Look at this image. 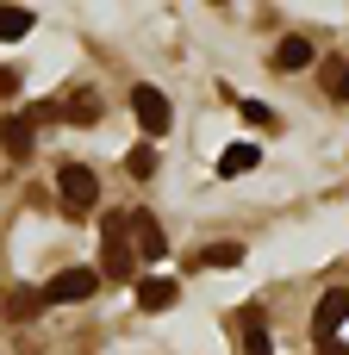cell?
Instances as JSON below:
<instances>
[{
    "instance_id": "d6986e66",
    "label": "cell",
    "mask_w": 349,
    "mask_h": 355,
    "mask_svg": "<svg viewBox=\"0 0 349 355\" xmlns=\"http://www.w3.org/2000/svg\"><path fill=\"white\" fill-rule=\"evenodd\" d=\"M12 87H19V75H12V69H0V94H12Z\"/></svg>"
},
{
    "instance_id": "2e32d148",
    "label": "cell",
    "mask_w": 349,
    "mask_h": 355,
    "mask_svg": "<svg viewBox=\"0 0 349 355\" xmlns=\"http://www.w3.org/2000/svg\"><path fill=\"white\" fill-rule=\"evenodd\" d=\"M37 306H44V293H31V287H25V293H12V306H6V312L25 324V318H37Z\"/></svg>"
},
{
    "instance_id": "5bb4252c",
    "label": "cell",
    "mask_w": 349,
    "mask_h": 355,
    "mask_svg": "<svg viewBox=\"0 0 349 355\" xmlns=\"http://www.w3.org/2000/svg\"><path fill=\"white\" fill-rule=\"evenodd\" d=\"M31 31V12L25 6H0V44H12V37H25Z\"/></svg>"
},
{
    "instance_id": "ba28073f",
    "label": "cell",
    "mask_w": 349,
    "mask_h": 355,
    "mask_svg": "<svg viewBox=\"0 0 349 355\" xmlns=\"http://www.w3.org/2000/svg\"><path fill=\"white\" fill-rule=\"evenodd\" d=\"M312 56H318V50H312V37H281L269 62H275L281 75H293V69H312Z\"/></svg>"
},
{
    "instance_id": "3957f363",
    "label": "cell",
    "mask_w": 349,
    "mask_h": 355,
    "mask_svg": "<svg viewBox=\"0 0 349 355\" xmlns=\"http://www.w3.org/2000/svg\"><path fill=\"white\" fill-rule=\"evenodd\" d=\"M94 293H100V268H62V275H50V287H44L50 306H81V300H94Z\"/></svg>"
},
{
    "instance_id": "e0dca14e",
    "label": "cell",
    "mask_w": 349,
    "mask_h": 355,
    "mask_svg": "<svg viewBox=\"0 0 349 355\" xmlns=\"http://www.w3.org/2000/svg\"><path fill=\"white\" fill-rule=\"evenodd\" d=\"M343 81H349V62H325V94L343 100Z\"/></svg>"
},
{
    "instance_id": "7a4b0ae2",
    "label": "cell",
    "mask_w": 349,
    "mask_h": 355,
    "mask_svg": "<svg viewBox=\"0 0 349 355\" xmlns=\"http://www.w3.org/2000/svg\"><path fill=\"white\" fill-rule=\"evenodd\" d=\"M106 256H100V281H131V268H137V250H131V212H106Z\"/></svg>"
},
{
    "instance_id": "9a60e30c",
    "label": "cell",
    "mask_w": 349,
    "mask_h": 355,
    "mask_svg": "<svg viewBox=\"0 0 349 355\" xmlns=\"http://www.w3.org/2000/svg\"><path fill=\"white\" fill-rule=\"evenodd\" d=\"M125 175H131V181H150V175H156V150H150V144H137V150L125 156Z\"/></svg>"
},
{
    "instance_id": "277c9868",
    "label": "cell",
    "mask_w": 349,
    "mask_h": 355,
    "mask_svg": "<svg viewBox=\"0 0 349 355\" xmlns=\"http://www.w3.org/2000/svg\"><path fill=\"white\" fill-rule=\"evenodd\" d=\"M343 318H349V287H331V293L312 306V343H318V349H325V343H337Z\"/></svg>"
},
{
    "instance_id": "9c48e42d",
    "label": "cell",
    "mask_w": 349,
    "mask_h": 355,
    "mask_svg": "<svg viewBox=\"0 0 349 355\" xmlns=\"http://www.w3.org/2000/svg\"><path fill=\"white\" fill-rule=\"evenodd\" d=\"M175 300H181V287H175V281H162V275H156V281H150V275L137 281V306H144V312H169Z\"/></svg>"
},
{
    "instance_id": "6da1fadb",
    "label": "cell",
    "mask_w": 349,
    "mask_h": 355,
    "mask_svg": "<svg viewBox=\"0 0 349 355\" xmlns=\"http://www.w3.org/2000/svg\"><path fill=\"white\" fill-rule=\"evenodd\" d=\"M56 200H62L69 218H94V206H100V175H94L87 162H62V168H56Z\"/></svg>"
},
{
    "instance_id": "44dd1931",
    "label": "cell",
    "mask_w": 349,
    "mask_h": 355,
    "mask_svg": "<svg viewBox=\"0 0 349 355\" xmlns=\"http://www.w3.org/2000/svg\"><path fill=\"white\" fill-rule=\"evenodd\" d=\"M343 100H349V81H343Z\"/></svg>"
},
{
    "instance_id": "ac0fdd59",
    "label": "cell",
    "mask_w": 349,
    "mask_h": 355,
    "mask_svg": "<svg viewBox=\"0 0 349 355\" xmlns=\"http://www.w3.org/2000/svg\"><path fill=\"white\" fill-rule=\"evenodd\" d=\"M244 119H250V125H262V131H275V112H269V106H256V100H244Z\"/></svg>"
},
{
    "instance_id": "30bf717a",
    "label": "cell",
    "mask_w": 349,
    "mask_h": 355,
    "mask_svg": "<svg viewBox=\"0 0 349 355\" xmlns=\"http://www.w3.org/2000/svg\"><path fill=\"white\" fill-rule=\"evenodd\" d=\"M256 162H262V150H256V144H231V150L219 156V175H225V181H237V175H250Z\"/></svg>"
},
{
    "instance_id": "4fadbf2b",
    "label": "cell",
    "mask_w": 349,
    "mask_h": 355,
    "mask_svg": "<svg viewBox=\"0 0 349 355\" xmlns=\"http://www.w3.org/2000/svg\"><path fill=\"white\" fill-rule=\"evenodd\" d=\"M237 262H244V250H237V243H212V250H200V256H194V268H237Z\"/></svg>"
},
{
    "instance_id": "7c38bea8",
    "label": "cell",
    "mask_w": 349,
    "mask_h": 355,
    "mask_svg": "<svg viewBox=\"0 0 349 355\" xmlns=\"http://www.w3.org/2000/svg\"><path fill=\"white\" fill-rule=\"evenodd\" d=\"M62 119H69V125H100V100H94V94H69Z\"/></svg>"
},
{
    "instance_id": "8992f818",
    "label": "cell",
    "mask_w": 349,
    "mask_h": 355,
    "mask_svg": "<svg viewBox=\"0 0 349 355\" xmlns=\"http://www.w3.org/2000/svg\"><path fill=\"white\" fill-rule=\"evenodd\" d=\"M31 144H37V125H31L25 112H6V119H0V150H6L12 162H25Z\"/></svg>"
},
{
    "instance_id": "52a82bcc",
    "label": "cell",
    "mask_w": 349,
    "mask_h": 355,
    "mask_svg": "<svg viewBox=\"0 0 349 355\" xmlns=\"http://www.w3.org/2000/svg\"><path fill=\"white\" fill-rule=\"evenodd\" d=\"M131 237H137V243H131L137 262H162V256H169V237H162V225H156L150 212H131Z\"/></svg>"
},
{
    "instance_id": "ffe728a7",
    "label": "cell",
    "mask_w": 349,
    "mask_h": 355,
    "mask_svg": "<svg viewBox=\"0 0 349 355\" xmlns=\"http://www.w3.org/2000/svg\"><path fill=\"white\" fill-rule=\"evenodd\" d=\"M325 355H349V349H343V343H325Z\"/></svg>"
},
{
    "instance_id": "8fae6325",
    "label": "cell",
    "mask_w": 349,
    "mask_h": 355,
    "mask_svg": "<svg viewBox=\"0 0 349 355\" xmlns=\"http://www.w3.org/2000/svg\"><path fill=\"white\" fill-rule=\"evenodd\" d=\"M244 355H275L269 349V318H262L256 306L244 312Z\"/></svg>"
},
{
    "instance_id": "5b68a950",
    "label": "cell",
    "mask_w": 349,
    "mask_h": 355,
    "mask_svg": "<svg viewBox=\"0 0 349 355\" xmlns=\"http://www.w3.org/2000/svg\"><path fill=\"white\" fill-rule=\"evenodd\" d=\"M131 112H137L144 137H162V131H169V119H175V112H169V94H162V87H150V81H144V87H131Z\"/></svg>"
}]
</instances>
